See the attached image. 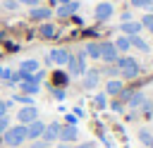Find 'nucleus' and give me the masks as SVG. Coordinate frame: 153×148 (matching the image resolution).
I'll use <instances>...</instances> for the list:
<instances>
[{
    "label": "nucleus",
    "instance_id": "1",
    "mask_svg": "<svg viewBox=\"0 0 153 148\" xmlns=\"http://www.w3.org/2000/svg\"><path fill=\"white\" fill-rule=\"evenodd\" d=\"M2 141H5L7 148H19V146L26 141V127H24V124L7 127V131L2 134Z\"/></svg>",
    "mask_w": 153,
    "mask_h": 148
},
{
    "label": "nucleus",
    "instance_id": "2",
    "mask_svg": "<svg viewBox=\"0 0 153 148\" xmlns=\"http://www.w3.org/2000/svg\"><path fill=\"white\" fill-rule=\"evenodd\" d=\"M115 67L120 69V74H122L124 79H134V76L139 74V64H136L134 57H117V60H115Z\"/></svg>",
    "mask_w": 153,
    "mask_h": 148
},
{
    "label": "nucleus",
    "instance_id": "3",
    "mask_svg": "<svg viewBox=\"0 0 153 148\" xmlns=\"http://www.w3.org/2000/svg\"><path fill=\"white\" fill-rule=\"evenodd\" d=\"M84 57H86V55H84V53H79L76 57L72 55V57L67 60V64H65V67H67L69 76H84V72H86V62H84Z\"/></svg>",
    "mask_w": 153,
    "mask_h": 148
},
{
    "label": "nucleus",
    "instance_id": "4",
    "mask_svg": "<svg viewBox=\"0 0 153 148\" xmlns=\"http://www.w3.org/2000/svg\"><path fill=\"white\" fill-rule=\"evenodd\" d=\"M69 57H72V55H69V50H65V48H55V50L48 53V62H50V64H57V67H65Z\"/></svg>",
    "mask_w": 153,
    "mask_h": 148
},
{
    "label": "nucleus",
    "instance_id": "5",
    "mask_svg": "<svg viewBox=\"0 0 153 148\" xmlns=\"http://www.w3.org/2000/svg\"><path fill=\"white\" fill-rule=\"evenodd\" d=\"M100 60L103 62H115L117 60V48L112 41H103L100 43Z\"/></svg>",
    "mask_w": 153,
    "mask_h": 148
},
{
    "label": "nucleus",
    "instance_id": "6",
    "mask_svg": "<svg viewBox=\"0 0 153 148\" xmlns=\"http://www.w3.org/2000/svg\"><path fill=\"white\" fill-rule=\"evenodd\" d=\"M24 127H26V138H29V141L41 138V136H43V129H45V124H43L41 119H33V122H29V124H24Z\"/></svg>",
    "mask_w": 153,
    "mask_h": 148
},
{
    "label": "nucleus",
    "instance_id": "7",
    "mask_svg": "<svg viewBox=\"0 0 153 148\" xmlns=\"http://www.w3.org/2000/svg\"><path fill=\"white\" fill-rule=\"evenodd\" d=\"M76 138H79V129H76V127H72V124L60 127V138H57V141H62V143H74Z\"/></svg>",
    "mask_w": 153,
    "mask_h": 148
},
{
    "label": "nucleus",
    "instance_id": "8",
    "mask_svg": "<svg viewBox=\"0 0 153 148\" xmlns=\"http://www.w3.org/2000/svg\"><path fill=\"white\" fill-rule=\"evenodd\" d=\"M93 17H96V21H108L112 17V5L110 2H98L96 10H93Z\"/></svg>",
    "mask_w": 153,
    "mask_h": 148
},
{
    "label": "nucleus",
    "instance_id": "9",
    "mask_svg": "<svg viewBox=\"0 0 153 148\" xmlns=\"http://www.w3.org/2000/svg\"><path fill=\"white\" fill-rule=\"evenodd\" d=\"M98 84H100V72L98 69H86L84 72V88L86 91H93Z\"/></svg>",
    "mask_w": 153,
    "mask_h": 148
},
{
    "label": "nucleus",
    "instance_id": "10",
    "mask_svg": "<svg viewBox=\"0 0 153 148\" xmlns=\"http://www.w3.org/2000/svg\"><path fill=\"white\" fill-rule=\"evenodd\" d=\"M17 119H19L22 124H29V122H33V119H38V110H36V105H24V107L19 110V115H17Z\"/></svg>",
    "mask_w": 153,
    "mask_h": 148
},
{
    "label": "nucleus",
    "instance_id": "11",
    "mask_svg": "<svg viewBox=\"0 0 153 148\" xmlns=\"http://www.w3.org/2000/svg\"><path fill=\"white\" fill-rule=\"evenodd\" d=\"M45 143H53V141H57L60 138V124L57 122H50V124H45V129H43V136H41Z\"/></svg>",
    "mask_w": 153,
    "mask_h": 148
},
{
    "label": "nucleus",
    "instance_id": "12",
    "mask_svg": "<svg viewBox=\"0 0 153 148\" xmlns=\"http://www.w3.org/2000/svg\"><path fill=\"white\" fill-rule=\"evenodd\" d=\"M50 7H31L29 10V19H33V21H48L50 19Z\"/></svg>",
    "mask_w": 153,
    "mask_h": 148
},
{
    "label": "nucleus",
    "instance_id": "13",
    "mask_svg": "<svg viewBox=\"0 0 153 148\" xmlns=\"http://www.w3.org/2000/svg\"><path fill=\"white\" fill-rule=\"evenodd\" d=\"M120 31H122L124 36H136V33L141 31V21H131V19H129V21H122V24H120Z\"/></svg>",
    "mask_w": 153,
    "mask_h": 148
},
{
    "label": "nucleus",
    "instance_id": "14",
    "mask_svg": "<svg viewBox=\"0 0 153 148\" xmlns=\"http://www.w3.org/2000/svg\"><path fill=\"white\" fill-rule=\"evenodd\" d=\"M76 10H79V2H76V0H69L67 5H60V7H57V17H69V14H74Z\"/></svg>",
    "mask_w": 153,
    "mask_h": 148
},
{
    "label": "nucleus",
    "instance_id": "15",
    "mask_svg": "<svg viewBox=\"0 0 153 148\" xmlns=\"http://www.w3.org/2000/svg\"><path fill=\"white\" fill-rule=\"evenodd\" d=\"M19 72H22L24 76H29V74L38 72V62H36V60H24V62L19 64Z\"/></svg>",
    "mask_w": 153,
    "mask_h": 148
},
{
    "label": "nucleus",
    "instance_id": "16",
    "mask_svg": "<svg viewBox=\"0 0 153 148\" xmlns=\"http://www.w3.org/2000/svg\"><path fill=\"white\" fill-rule=\"evenodd\" d=\"M129 45H134V48H136V50H141V53H148V50H151V48H148V43H146L139 33H136V36H129Z\"/></svg>",
    "mask_w": 153,
    "mask_h": 148
},
{
    "label": "nucleus",
    "instance_id": "17",
    "mask_svg": "<svg viewBox=\"0 0 153 148\" xmlns=\"http://www.w3.org/2000/svg\"><path fill=\"white\" fill-rule=\"evenodd\" d=\"M143 100H146V95H143V93H139V91L127 95V105H129V107H141V105H143Z\"/></svg>",
    "mask_w": 153,
    "mask_h": 148
},
{
    "label": "nucleus",
    "instance_id": "18",
    "mask_svg": "<svg viewBox=\"0 0 153 148\" xmlns=\"http://www.w3.org/2000/svg\"><path fill=\"white\" fill-rule=\"evenodd\" d=\"M38 33H41V38H53V36H55V24L43 21V24L38 26Z\"/></svg>",
    "mask_w": 153,
    "mask_h": 148
},
{
    "label": "nucleus",
    "instance_id": "19",
    "mask_svg": "<svg viewBox=\"0 0 153 148\" xmlns=\"http://www.w3.org/2000/svg\"><path fill=\"white\" fill-rule=\"evenodd\" d=\"M112 43H115L117 53H127V50L131 48V45H129V36H124V33H122V36H117V38H115Z\"/></svg>",
    "mask_w": 153,
    "mask_h": 148
},
{
    "label": "nucleus",
    "instance_id": "20",
    "mask_svg": "<svg viewBox=\"0 0 153 148\" xmlns=\"http://www.w3.org/2000/svg\"><path fill=\"white\" fill-rule=\"evenodd\" d=\"M105 93H110V95L122 93V81H120V79H110V81L105 84Z\"/></svg>",
    "mask_w": 153,
    "mask_h": 148
},
{
    "label": "nucleus",
    "instance_id": "21",
    "mask_svg": "<svg viewBox=\"0 0 153 148\" xmlns=\"http://www.w3.org/2000/svg\"><path fill=\"white\" fill-rule=\"evenodd\" d=\"M84 55H88L93 60H100V43H86V53Z\"/></svg>",
    "mask_w": 153,
    "mask_h": 148
},
{
    "label": "nucleus",
    "instance_id": "22",
    "mask_svg": "<svg viewBox=\"0 0 153 148\" xmlns=\"http://www.w3.org/2000/svg\"><path fill=\"white\" fill-rule=\"evenodd\" d=\"M12 100H17V103H22V105H33V95H12Z\"/></svg>",
    "mask_w": 153,
    "mask_h": 148
},
{
    "label": "nucleus",
    "instance_id": "23",
    "mask_svg": "<svg viewBox=\"0 0 153 148\" xmlns=\"http://www.w3.org/2000/svg\"><path fill=\"white\" fill-rule=\"evenodd\" d=\"M129 5H131V7H143V10H151V7H153V0H131Z\"/></svg>",
    "mask_w": 153,
    "mask_h": 148
},
{
    "label": "nucleus",
    "instance_id": "24",
    "mask_svg": "<svg viewBox=\"0 0 153 148\" xmlns=\"http://www.w3.org/2000/svg\"><path fill=\"white\" fill-rule=\"evenodd\" d=\"M0 7H5L7 12H14V10L19 7V2H17V0H2V2H0Z\"/></svg>",
    "mask_w": 153,
    "mask_h": 148
},
{
    "label": "nucleus",
    "instance_id": "25",
    "mask_svg": "<svg viewBox=\"0 0 153 148\" xmlns=\"http://www.w3.org/2000/svg\"><path fill=\"white\" fill-rule=\"evenodd\" d=\"M151 138H153V134H151V131H146V129H141V131H139V141H141V143H146V146H148V143H151Z\"/></svg>",
    "mask_w": 153,
    "mask_h": 148
},
{
    "label": "nucleus",
    "instance_id": "26",
    "mask_svg": "<svg viewBox=\"0 0 153 148\" xmlns=\"http://www.w3.org/2000/svg\"><path fill=\"white\" fill-rule=\"evenodd\" d=\"M105 105H108V98H105V93H98V95H96V107H100V110H103Z\"/></svg>",
    "mask_w": 153,
    "mask_h": 148
},
{
    "label": "nucleus",
    "instance_id": "27",
    "mask_svg": "<svg viewBox=\"0 0 153 148\" xmlns=\"http://www.w3.org/2000/svg\"><path fill=\"white\" fill-rule=\"evenodd\" d=\"M67 76H69V74H55L53 79H55L57 86H67Z\"/></svg>",
    "mask_w": 153,
    "mask_h": 148
},
{
    "label": "nucleus",
    "instance_id": "28",
    "mask_svg": "<svg viewBox=\"0 0 153 148\" xmlns=\"http://www.w3.org/2000/svg\"><path fill=\"white\" fill-rule=\"evenodd\" d=\"M50 93H53V98H55V100H65V95H67L62 88H50Z\"/></svg>",
    "mask_w": 153,
    "mask_h": 148
},
{
    "label": "nucleus",
    "instance_id": "29",
    "mask_svg": "<svg viewBox=\"0 0 153 148\" xmlns=\"http://www.w3.org/2000/svg\"><path fill=\"white\" fill-rule=\"evenodd\" d=\"M12 107V100H0V117H5V112Z\"/></svg>",
    "mask_w": 153,
    "mask_h": 148
},
{
    "label": "nucleus",
    "instance_id": "30",
    "mask_svg": "<svg viewBox=\"0 0 153 148\" xmlns=\"http://www.w3.org/2000/svg\"><path fill=\"white\" fill-rule=\"evenodd\" d=\"M31 148H50V143H45L43 138H36V141H31Z\"/></svg>",
    "mask_w": 153,
    "mask_h": 148
},
{
    "label": "nucleus",
    "instance_id": "31",
    "mask_svg": "<svg viewBox=\"0 0 153 148\" xmlns=\"http://www.w3.org/2000/svg\"><path fill=\"white\" fill-rule=\"evenodd\" d=\"M141 26H146V29H148V31L153 33V17H151V14H148V17H143V21H141Z\"/></svg>",
    "mask_w": 153,
    "mask_h": 148
},
{
    "label": "nucleus",
    "instance_id": "32",
    "mask_svg": "<svg viewBox=\"0 0 153 148\" xmlns=\"http://www.w3.org/2000/svg\"><path fill=\"white\" fill-rule=\"evenodd\" d=\"M7 127H10V119H7V117H0V134H5Z\"/></svg>",
    "mask_w": 153,
    "mask_h": 148
},
{
    "label": "nucleus",
    "instance_id": "33",
    "mask_svg": "<svg viewBox=\"0 0 153 148\" xmlns=\"http://www.w3.org/2000/svg\"><path fill=\"white\" fill-rule=\"evenodd\" d=\"M19 5H29V7H36L38 5V0H17Z\"/></svg>",
    "mask_w": 153,
    "mask_h": 148
},
{
    "label": "nucleus",
    "instance_id": "34",
    "mask_svg": "<svg viewBox=\"0 0 153 148\" xmlns=\"http://www.w3.org/2000/svg\"><path fill=\"white\" fill-rule=\"evenodd\" d=\"M67 124H72V127H76V115H67Z\"/></svg>",
    "mask_w": 153,
    "mask_h": 148
},
{
    "label": "nucleus",
    "instance_id": "35",
    "mask_svg": "<svg viewBox=\"0 0 153 148\" xmlns=\"http://www.w3.org/2000/svg\"><path fill=\"white\" fill-rule=\"evenodd\" d=\"M76 148H93V143H79Z\"/></svg>",
    "mask_w": 153,
    "mask_h": 148
},
{
    "label": "nucleus",
    "instance_id": "36",
    "mask_svg": "<svg viewBox=\"0 0 153 148\" xmlns=\"http://www.w3.org/2000/svg\"><path fill=\"white\" fill-rule=\"evenodd\" d=\"M148 146H151V148H153V138H151V143H148Z\"/></svg>",
    "mask_w": 153,
    "mask_h": 148
},
{
    "label": "nucleus",
    "instance_id": "37",
    "mask_svg": "<svg viewBox=\"0 0 153 148\" xmlns=\"http://www.w3.org/2000/svg\"><path fill=\"white\" fill-rule=\"evenodd\" d=\"M53 2H55V0H53Z\"/></svg>",
    "mask_w": 153,
    "mask_h": 148
},
{
    "label": "nucleus",
    "instance_id": "38",
    "mask_svg": "<svg viewBox=\"0 0 153 148\" xmlns=\"http://www.w3.org/2000/svg\"><path fill=\"white\" fill-rule=\"evenodd\" d=\"M93 148H96V146H93Z\"/></svg>",
    "mask_w": 153,
    "mask_h": 148
}]
</instances>
